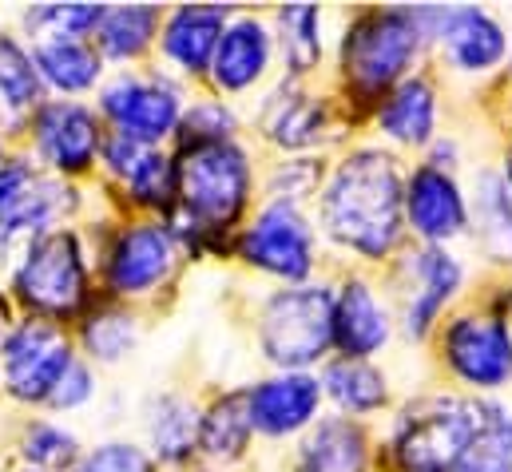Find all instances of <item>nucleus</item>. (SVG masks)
Wrapping results in <instances>:
<instances>
[{"label": "nucleus", "instance_id": "1", "mask_svg": "<svg viewBox=\"0 0 512 472\" xmlns=\"http://www.w3.org/2000/svg\"><path fill=\"white\" fill-rule=\"evenodd\" d=\"M401 215L405 187L397 159L378 147H362L342 159L318 195L322 231L362 258H385L397 246Z\"/></svg>", "mask_w": 512, "mask_h": 472}, {"label": "nucleus", "instance_id": "2", "mask_svg": "<svg viewBox=\"0 0 512 472\" xmlns=\"http://www.w3.org/2000/svg\"><path fill=\"white\" fill-rule=\"evenodd\" d=\"M485 405L461 397H429L401 413L393 433V461L401 472H457L477 449L485 425Z\"/></svg>", "mask_w": 512, "mask_h": 472}, {"label": "nucleus", "instance_id": "3", "mask_svg": "<svg viewBox=\"0 0 512 472\" xmlns=\"http://www.w3.org/2000/svg\"><path fill=\"white\" fill-rule=\"evenodd\" d=\"M429 40L417 8L362 12L342 36V72L358 96L393 92Z\"/></svg>", "mask_w": 512, "mask_h": 472}, {"label": "nucleus", "instance_id": "4", "mask_svg": "<svg viewBox=\"0 0 512 472\" xmlns=\"http://www.w3.org/2000/svg\"><path fill=\"white\" fill-rule=\"evenodd\" d=\"M175 195L195 231H227L251 199V163L239 143L183 147L175 163Z\"/></svg>", "mask_w": 512, "mask_h": 472}, {"label": "nucleus", "instance_id": "5", "mask_svg": "<svg viewBox=\"0 0 512 472\" xmlns=\"http://www.w3.org/2000/svg\"><path fill=\"white\" fill-rule=\"evenodd\" d=\"M258 346L282 373H306L334 346V294L326 286H290L262 306Z\"/></svg>", "mask_w": 512, "mask_h": 472}, {"label": "nucleus", "instance_id": "6", "mask_svg": "<svg viewBox=\"0 0 512 472\" xmlns=\"http://www.w3.org/2000/svg\"><path fill=\"white\" fill-rule=\"evenodd\" d=\"M16 294L36 314H48V318L76 314L88 294V274H84L76 235L52 231V235L36 238L24 250V262L16 270Z\"/></svg>", "mask_w": 512, "mask_h": 472}, {"label": "nucleus", "instance_id": "7", "mask_svg": "<svg viewBox=\"0 0 512 472\" xmlns=\"http://www.w3.org/2000/svg\"><path fill=\"white\" fill-rule=\"evenodd\" d=\"M72 346L64 330H56L44 318L20 322L4 338V381L12 397L20 401H48L60 385V377L72 369Z\"/></svg>", "mask_w": 512, "mask_h": 472}, {"label": "nucleus", "instance_id": "8", "mask_svg": "<svg viewBox=\"0 0 512 472\" xmlns=\"http://www.w3.org/2000/svg\"><path fill=\"white\" fill-rule=\"evenodd\" d=\"M239 250L255 270L282 282H298L314 270V231L298 207L270 203L266 211H258L255 223L243 231Z\"/></svg>", "mask_w": 512, "mask_h": 472}, {"label": "nucleus", "instance_id": "9", "mask_svg": "<svg viewBox=\"0 0 512 472\" xmlns=\"http://www.w3.org/2000/svg\"><path fill=\"white\" fill-rule=\"evenodd\" d=\"M441 350L449 369L473 389H501L512 381V330L501 318L465 314L449 322Z\"/></svg>", "mask_w": 512, "mask_h": 472}, {"label": "nucleus", "instance_id": "10", "mask_svg": "<svg viewBox=\"0 0 512 472\" xmlns=\"http://www.w3.org/2000/svg\"><path fill=\"white\" fill-rule=\"evenodd\" d=\"M429 36L441 40L445 56L461 72H493L505 52L509 36L485 8H417Z\"/></svg>", "mask_w": 512, "mask_h": 472}, {"label": "nucleus", "instance_id": "11", "mask_svg": "<svg viewBox=\"0 0 512 472\" xmlns=\"http://www.w3.org/2000/svg\"><path fill=\"white\" fill-rule=\"evenodd\" d=\"M100 108H104V116H112L116 131L135 135L143 143H155V139L171 135L179 127V119H183L179 92L167 80H159V76H151V80H143V76H120L104 92Z\"/></svg>", "mask_w": 512, "mask_h": 472}, {"label": "nucleus", "instance_id": "12", "mask_svg": "<svg viewBox=\"0 0 512 472\" xmlns=\"http://www.w3.org/2000/svg\"><path fill=\"white\" fill-rule=\"evenodd\" d=\"M322 405V381L310 373H278L247 393L251 429L262 437H294L314 425Z\"/></svg>", "mask_w": 512, "mask_h": 472}, {"label": "nucleus", "instance_id": "13", "mask_svg": "<svg viewBox=\"0 0 512 472\" xmlns=\"http://www.w3.org/2000/svg\"><path fill=\"white\" fill-rule=\"evenodd\" d=\"M401 270L409 278V286H405L409 290L405 294V314H401L405 334L409 338H425L433 330L437 314L445 310V302L461 290L465 270H461V262L445 246H425V250L409 254Z\"/></svg>", "mask_w": 512, "mask_h": 472}, {"label": "nucleus", "instance_id": "14", "mask_svg": "<svg viewBox=\"0 0 512 472\" xmlns=\"http://www.w3.org/2000/svg\"><path fill=\"white\" fill-rule=\"evenodd\" d=\"M405 219L429 246H441L469 227V203L449 171L417 167L405 183Z\"/></svg>", "mask_w": 512, "mask_h": 472}, {"label": "nucleus", "instance_id": "15", "mask_svg": "<svg viewBox=\"0 0 512 472\" xmlns=\"http://www.w3.org/2000/svg\"><path fill=\"white\" fill-rule=\"evenodd\" d=\"M175 266V235L159 223H139L120 235L108 258V282L116 294H147Z\"/></svg>", "mask_w": 512, "mask_h": 472}, {"label": "nucleus", "instance_id": "16", "mask_svg": "<svg viewBox=\"0 0 512 472\" xmlns=\"http://www.w3.org/2000/svg\"><path fill=\"white\" fill-rule=\"evenodd\" d=\"M36 147L44 163H52L64 175H80L96 163V151L104 147L100 123L80 104H48L36 116Z\"/></svg>", "mask_w": 512, "mask_h": 472}, {"label": "nucleus", "instance_id": "17", "mask_svg": "<svg viewBox=\"0 0 512 472\" xmlns=\"http://www.w3.org/2000/svg\"><path fill=\"white\" fill-rule=\"evenodd\" d=\"M270 52H274V44H270L266 24L255 20V16H239L219 36V48H215V60H211V76H215V84L223 92H247L266 76Z\"/></svg>", "mask_w": 512, "mask_h": 472}, {"label": "nucleus", "instance_id": "18", "mask_svg": "<svg viewBox=\"0 0 512 472\" xmlns=\"http://www.w3.org/2000/svg\"><path fill=\"white\" fill-rule=\"evenodd\" d=\"M389 334H393V326H389V310L382 306V298L358 278L346 282L342 294L334 298V342H338V350L354 357V361H366L389 342Z\"/></svg>", "mask_w": 512, "mask_h": 472}, {"label": "nucleus", "instance_id": "19", "mask_svg": "<svg viewBox=\"0 0 512 472\" xmlns=\"http://www.w3.org/2000/svg\"><path fill=\"white\" fill-rule=\"evenodd\" d=\"M223 28H227V8L187 4V8L171 12V20L163 28V56L171 64H179V72L199 76L203 68H211Z\"/></svg>", "mask_w": 512, "mask_h": 472}, {"label": "nucleus", "instance_id": "20", "mask_svg": "<svg viewBox=\"0 0 512 472\" xmlns=\"http://www.w3.org/2000/svg\"><path fill=\"white\" fill-rule=\"evenodd\" d=\"M378 127L385 139L401 147H425L437 131V92L429 80L413 76L401 80L393 92H385V104L378 108Z\"/></svg>", "mask_w": 512, "mask_h": 472}, {"label": "nucleus", "instance_id": "21", "mask_svg": "<svg viewBox=\"0 0 512 472\" xmlns=\"http://www.w3.org/2000/svg\"><path fill=\"white\" fill-rule=\"evenodd\" d=\"M298 472H366V433L350 417H330L310 429Z\"/></svg>", "mask_w": 512, "mask_h": 472}, {"label": "nucleus", "instance_id": "22", "mask_svg": "<svg viewBox=\"0 0 512 472\" xmlns=\"http://www.w3.org/2000/svg\"><path fill=\"white\" fill-rule=\"evenodd\" d=\"M473 235L481 242V250L493 262H512V187L505 175L497 171H481L477 187H473Z\"/></svg>", "mask_w": 512, "mask_h": 472}, {"label": "nucleus", "instance_id": "23", "mask_svg": "<svg viewBox=\"0 0 512 472\" xmlns=\"http://www.w3.org/2000/svg\"><path fill=\"white\" fill-rule=\"evenodd\" d=\"M262 127H266V135L278 147H310V143H318V135L326 127V108L314 96H302V92H294V88L282 84L266 100Z\"/></svg>", "mask_w": 512, "mask_h": 472}, {"label": "nucleus", "instance_id": "24", "mask_svg": "<svg viewBox=\"0 0 512 472\" xmlns=\"http://www.w3.org/2000/svg\"><path fill=\"white\" fill-rule=\"evenodd\" d=\"M32 60L36 72L60 92H88L100 80V52H92L84 40H40Z\"/></svg>", "mask_w": 512, "mask_h": 472}, {"label": "nucleus", "instance_id": "25", "mask_svg": "<svg viewBox=\"0 0 512 472\" xmlns=\"http://www.w3.org/2000/svg\"><path fill=\"white\" fill-rule=\"evenodd\" d=\"M322 393H330L338 401V409H346V413H374L385 405V377L370 361L342 357L326 369Z\"/></svg>", "mask_w": 512, "mask_h": 472}, {"label": "nucleus", "instance_id": "26", "mask_svg": "<svg viewBox=\"0 0 512 472\" xmlns=\"http://www.w3.org/2000/svg\"><path fill=\"white\" fill-rule=\"evenodd\" d=\"M278 44L294 76H306L322 60V12L314 4H286L278 12Z\"/></svg>", "mask_w": 512, "mask_h": 472}, {"label": "nucleus", "instance_id": "27", "mask_svg": "<svg viewBox=\"0 0 512 472\" xmlns=\"http://www.w3.org/2000/svg\"><path fill=\"white\" fill-rule=\"evenodd\" d=\"M251 433L255 429H251V413H247V393H235V397H223L203 417L199 445L211 461H235V457H243Z\"/></svg>", "mask_w": 512, "mask_h": 472}, {"label": "nucleus", "instance_id": "28", "mask_svg": "<svg viewBox=\"0 0 512 472\" xmlns=\"http://www.w3.org/2000/svg\"><path fill=\"white\" fill-rule=\"evenodd\" d=\"M155 28H159V8L128 4V8H108V12L100 16L96 36H100L104 56H112V60H131V56H139V52L151 44Z\"/></svg>", "mask_w": 512, "mask_h": 472}, {"label": "nucleus", "instance_id": "29", "mask_svg": "<svg viewBox=\"0 0 512 472\" xmlns=\"http://www.w3.org/2000/svg\"><path fill=\"white\" fill-rule=\"evenodd\" d=\"M195 437H199V417L187 401L179 397H163L155 405V417H151V445L163 461H183L191 449H195Z\"/></svg>", "mask_w": 512, "mask_h": 472}, {"label": "nucleus", "instance_id": "30", "mask_svg": "<svg viewBox=\"0 0 512 472\" xmlns=\"http://www.w3.org/2000/svg\"><path fill=\"white\" fill-rule=\"evenodd\" d=\"M0 96L8 108H36L40 104L36 60L12 36H0Z\"/></svg>", "mask_w": 512, "mask_h": 472}, {"label": "nucleus", "instance_id": "31", "mask_svg": "<svg viewBox=\"0 0 512 472\" xmlns=\"http://www.w3.org/2000/svg\"><path fill=\"white\" fill-rule=\"evenodd\" d=\"M100 16H104V8H96V4H44V8H32L24 20L36 36L80 40L84 32L100 28Z\"/></svg>", "mask_w": 512, "mask_h": 472}, {"label": "nucleus", "instance_id": "32", "mask_svg": "<svg viewBox=\"0 0 512 472\" xmlns=\"http://www.w3.org/2000/svg\"><path fill=\"white\" fill-rule=\"evenodd\" d=\"M179 123H183V147L227 143L235 135V112L223 100H199Z\"/></svg>", "mask_w": 512, "mask_h": 472}, {"label": "nucleus", "instance_id": "33", "mask_svg": "<svg viewBox=\"0 0 512 472\" xmlns=\"http://www.w3.org/2000/svg\"><path fill=\"white\" fill-rule=\"evenodd\" d=\"M24 457L40 469H72L80 449H76V437L56 429V425H36L24 441Z\"/></svg>", "mask_w": 512, "mask_h": 472}, {"label": "nucleus", "instance_id": "34", "mask_svg": "<svg viewBox=\"0 0 512 472\" xmlns=\"http://www.w3.org/2000/svg\"><path fill=\"white\" fill-rule=\"evenodd\" d=\"M128 187L139 203H147V207H167V199L175 195V167H171V159L159 155V151H151V155L135 167Z\"/></svg>", "mask_w": 512, "mask_h": 472}, {"label": "nucleus", "instance_id": "35", "mask_svg": "<svg viewBox=\"0 0 512 472\" xmlns=\"http://www.w3.org/2000/svg\"><path fill=\"white\" fill-rule=\"evenodd\" d=\"M88 350L100 361H116L120 354H128V346L135 342V322L120 310H104L100 318L88 322Z\"/></svg>", "mask_w": 512, "mask_h": 472}, {"label": "nucleus", "instance_id": "36", "mask_svg": "<svg viewBox=\"0 0 512 472\" xmlns=\"http://www.w3.org/2000/svg\"><path fill=\"white\" fill-rule=\"evenodd\" d=\"M318 179H322V167H318L314 159H290V163H282V167L274 171L270 195H274V203H282V207H298L306 195H314Z\"/></svg>", "mask_w": 512, "mask_h": 472}, {"label": "nucleus", "instance_id": "37", "mask_svg": "<svg viewBox=\"0 0 512 472\" xmlns=\"http://www.w3.org/2000/svg\"><path fill=\"white\" fill-rule=\"evenodd\" d=\"M76 472H151V461L135 445H100L76 465Z\"/></svg>", "mask_w": 512, "mask_h": 472}, {"label": "nucleus", "instance_id": "38", "mask_svg": "<svg viewBox=\"0 0 512 472\" xmlns=\"http://www.w3.org/2000/svg\"><path fill=\"white\" fill-rule=\"evenodd\" d=\"M147 155H151V147H147L143 139H135V135H124V131H116V135L104 143V159H108V167H112L116 175H124V179L135 175V167H139Z\"/></svg>", "mask_w": 512, "mask_h": 472}, {"label": "nucleus", "instance_id": "39", "mask_svg": "<svg viewBox=\"0 0 512 472\" xmlns=\"http://www.w3.org/2000/svg\"><path fill=\"white\" fill-rule=\"evenodd\" d=\"M88 397H92V373H88V365L72 361V369L60 377V385H56V393H52L48 401L60 405V409H76V405H84Z\"/></svg>", "mask_w": 512, "mask_h": 472}, {"label": "nucleus", "instance_id": "40", "mask_svg": "<svg viewBox=\"0 0 512 472\" xmlns=\"http://www.w3.org/2000/svg\"><path fill=\"white\" fill-rule=\"evenodd\" d=\"M481 441H485V445L497 453V461L512 472V417L493 409V413H489V425H485V433H481Z\"/></svg>", "mask_w": 512, "mask_h": 472}, {"label": "nucleus", "instance_id": "41", "mask_svg": "<svg viewBox=\"0 0 512 472\" xmlns=\"http://www.w3.org/2000/svg\"><path fill=\"white\" fill-rule=\"evenodd\" d=\"M32 183H36V175L24 163H0V211L8 203H16Z\"/></svg>", "mask_w": 512, "mask_h": 472}, {"label": "nucleus", "instance_id": "42", "mask_svg": "<svg viewBox=\"0 0 512 472\" xmlns=\"http://www.w3.org/2000/svg\"><path fill=\"white\" fill-rule=\"evenodd\" d=\"M457 472H509V469L497 461V453H493L485 441H477V449H473V453L461 461V469H457Z\"/></svg>", "mask_w": 512, "mask_h": 472}, {"label": "nucleus", "instance_id": "43", "mask_svg": "<svg viewBox=\"0 0 512 472\" xmlns=\"http://www.w3.org/2000/svg\"><path fill=\"white\" fill-rule=\"evenodd\" d=\"M505 183L512 187V151H509V163H505Z\"/></svg>", "mask_w": 512, "mask_h": 472}, {"label": "nucleus", "instance_id": "44", "mask_svg": "<svg viewBox=\"0 0 512 472\" xmlns=\"http://www.w3.org/2000/svg\"><path fill=\"white\" fill-rule=\"evenodd\" d=\"M4 318H8V314H4V302H0V330H4V326H8V322H4Z\"/></svg>", "mask_w": 512, "mask_h": 472}]
</instances>
